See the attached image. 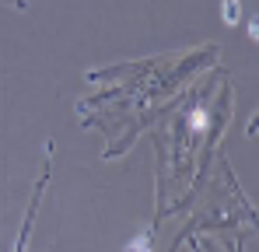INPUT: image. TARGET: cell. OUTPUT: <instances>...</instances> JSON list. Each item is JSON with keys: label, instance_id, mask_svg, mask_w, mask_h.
<instances>
[{"label": "cell", "instance_id": "6da1fadb", "mask_svg": "<svg viewBox=\"0 0 259 252\" xmlns=\"http://www.w3.org/2000/svg\"><path fill=\"white\" fill-rule=\"evenodd\" d=\"M224 21L238 25V0H224Z\"/></svg>", "mask_w": 259, "mask_h": 252}]
</instances>
